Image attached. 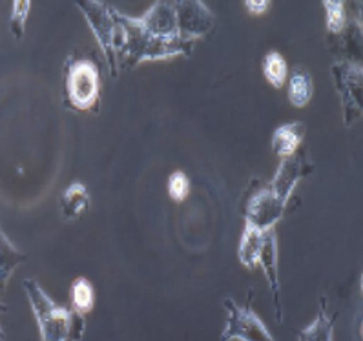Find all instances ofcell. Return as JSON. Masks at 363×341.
Masks as SVG:
<instances>
[{
  "mask_svg": "<svg viewBox=\"0 0 363 341\" xmlns=\"http://www.w3.org/2000/svg\"><path fill=\"white\" fill-rule=\"evenodd\" d=\"M307 167L305 150L299 154L296 152L292 157L281 159V164L270 184L248 199L245 208L247 226H252L259 232L272 230L274 225L283 218L298 181L308 172Z\"/></svg>",
  "mask_w": 363,
  "mask_h": 341,
  "instance_id": "6da1fadb",
  "label": "cell"
},
{
  "mask_svg": "<svg viewBox=\"0 0 363 341\" xmlns=\"http://www.w3.org/2000/svg\"><path fill=\"white\" fill-rule=\"evenodd\" d=\"M111 15L121 28L119 68H135L145 60H164L177 55H190L194 43L181 39H162L150 33L139 18H132L111 8Z\"/></svg>",
  "mask_w": 363,
  "mask_h": 341,
  "instance_id": "7a4b0ae2",
  "label": "cell"
},
{
  "mask_svg": "<svg viewBox=\"0 0 363 341\" xmlns=\"http://www.w3.org/2000/svg\"><path fill=\"white\" fill-rule=\"evenodd\" d=\"M35 320L39 323L43 341H81L86 330L84 314L60 307L35 279L22 283Z\"/></svg>",
  "mask_w": 363,
  "mask_h": 341,
  "instance_id": "3957f363",
  "label": "cell"
},
{
  "mask_svg": "<svg viewBox=\"0 0 363 341\" xmlns=\"http://www.w3.org/2000/svg\"><path fill=\"white\" fill-rule=\"evenodd\" d=\"M77 8L84 15L86 22L90 24L95 33L99 46L103 50L104 59L110 68V75L113 79L119 73V50H121V28L111 15V8L99 0H82L77 2Z\"/></svg>",
  "mask_w": 363,
  "mask_h": 341,
  "instance_id": "277c9868",
  "label": "cell"
},
{
  "mask_svg": "<svg viewBox=\"0 0 363 341\" xmlns=\"http://www.w3.org/2000/svg\"><path fill=\"white\" fill-rule=\"evenodd\" d=\"M66 99L79 111H97L101 106V77L95 62L73 60L66 66Z\"/></svg>",
  "mask_w": 363,
  "mask_h": 341,
  "instance_id": "5b68a950",
  "label": "cell"
},
{
  "mask_svg": "<svg viewBox=\"0 0 363 341\" xmlns=\"http://www.w3.org/2000/svg\"><path fill=\"white\" fill-rule=\"evenodd\" d=\"M227 323L221 332V341H276L265 323L252 311V303L240 307L234 299H225Z\"/></svg>",
  "mask_w": 363,
  "mask_h": 341,
  "instance_id": "8992f818",
  "label": "cell"
},
{
  "mask_svg": "<svg viewBox=\"0 0 363 341\" xmlns=\"http://www.w3.org/2000/svg\"><path fill=\"white\" fill-rule=\"evenodd\" d=\"M333 75L342 97L345 124L350 126L362 113V66L352 62H337L333 66Z\"/></svg>",
  "mask_w": 363,
  "mask_h": 341,
  "instance_id": "52a82bcc",
  "label": "cell"
},
{
  "mask_svg": "<svg viewBox=\"0 0 363 341\" xmlns=\"http://www.w3.org/2000/svg\"><path fill=\"white\" fill-rule=\"evenodd\" d=\"M175 13L181 39L186 43H196L214 26V15L210 13V9L203 2L197 0L175 2Z\"/></svg>",
  "mask_w": 363,
  "mask_h": 341,
  "instance_id": "ba28073f",
  "label": "cell"
},
{
  "mask_svg": "<svg viewBox=\"0 0 363 341\" xmlns=\"http://www.w3.org/2000/svg\"><path fill=\"white\" fill-rule=\"evenodd\" d=\"M263 274H265L267 281H269L270 296H272L274 311H276V320L281 323L283 321V299H281V285H279V274H278V235L276 232L267 230L263 234V247L259 252V261Z\"/></svg>",
  "mask_w": 363,
  "mask_h": 341,
  "instance_id": "9c48e42d",
  "label": "cell"
},
{
  "mask_svg": "<svg viewBox=\"0 0 363 341\" xmlns=\"http://www.w3.org/2000/svg\"><path fill=\"white\" fill-rule=\"evenodd\" d=\"M139 21H141V24L150 33L157 35V37H162V39H181L179 30H177L175 2H155L148 13L139 18Z\"/></svg>",
  "mask_w": 363,
  "mask_h": 341,
  "instance_id": "30bf717a",
  "label": "cell"
},
{
  "mask_svg": "<svg viewBox=\"0 0 363 341\" xmlns=\"http://www.w3.org/2000/svg\"><path fill=\"white\" fill-rule=\"evenodd\" d=\"M305 132H307V128H305L303 123H289L279 126L272 135L274 154L281 159L292 157L303 141Z\"/></svg>",
  "mask_w": 363,
  "mask_h": 341,
  "instance_id": "8fae6325",
  "label": "cell"
},
{
  "mask_svg": "<svg viewBox=\"0 0 363 341\" xmlns=\"http://www.w3.org/2000/svg\"><path fill=\"white\" fill-rule=\"evenodd\" d=\"M90 206V192L82 183L69 184L65 190V194L60 196L59 210L60 216L68 221L81 218L82 213Z\"/></svg>",
  "mask_w": 363,
  "mask_h": 341,
  "instance_id": "7c38bea8",
  "label": "cell"
},
{
  "mask_svg": "<svg viewBox=\"0 0 363 341\" xmlns=\"http://www.w3.org/2000/svg\"><path fill=\"white\" fill-rule=\"evenodd\" d=\"M26 259V254L18 250V248L6 237L4 230H2V226H0V294H2L6 290V286H8L9 277L13 274V270Z\"/></svg>",
  "mask_w": 363,
  "mask_h": 341,
  "instance_id": "4fadbf2b",
  "label": "cell"
},
{
  "mask_svg": "<svg viewBox=\"0 0 363 341\" xmlns=\"http://www.w3.org/2000/svg\"><path fill=\"white\" fill-rule=\"evenodd\" d=\"M333 323L334 320L327 311V299L321 298L316 318L308 327L299 330L296 341H333Z\"/></svg>",
  "mask_w": 363,
  "mask_h": 341,
  "instance_id": "5bb4252c",
  "label": "cell"
},
{
  "mask_svg": "<svg viewBox=\"0 0 363 341\" xmlns=\"http://www.w3.org/2000/svg\"><path fill=\"white\" fill-rule=\"evenodd\" d=\"M312 94H314V84H312L311 73L303 66H296L291 82H289V101L292 106L303 108L311 103Z\"/></svg>",
  "mask_w": 363,
  "mask_h": 341,
  "instance_id": "9a60e30c",
  "label": "cell"
},
{
  "mask_svg": "<svg viewBox=\"0 0 363 341\" xmlns=\"http://www.w3.org/2000/svg\"><path fill=\"white\" fill-rule=\"evenodd\" d=\"M263 234L252 226H247L241 237L240 248H238V256H240L241 264H245L248 270H252L259 261V252L263 247Z\"/></svg>",
  "mask_w": 363,
  "mask_h": 341,
  "instance_id": "2e32d148",
  "label": "cell"
},
{
  "mask_svg": "<svg viewBox=\"0 0 363 341\" xmlns=\"http://www.w3.org/2000/svg\"><path fill=\"white\" fill-rule=\"evenodd\" d=\"M95 303V292L91 283L86 277H79L72 285V305L73 311L81 312V314H88L91 312Z\"/></svg>",
  "mask_w": 363,
  "mask_h": 341,
  "instance_id": "e0dca14e",
  "label": "cell"
},
{
  "mask_svg": "<svg viewBox=\"0 0 363 341\" xmlns=\"http://www.w3.org/2000/svg\"><path fill=\"white\" fill-rule=\"evenodd\" d=\"M263 73H265L267 81L274 86V88H283L286 81V75H289V68H286V62L278 52H270L265 55L263 60Z\"/></svg>",
  "mask_w": 363,
  "mask_h": 341,
  "instance_id": "ac0fdd59",
  "label": "cell"
},
{
  "mask_svg": "<svg viewBox=\"0 0 363 341\" xmlns=\"http://www.w3.org/2000/svg\"><path fill=\"white\" fill-rule=\"evenodd\" d=\"M325 11H327V30L330 33H342L347 24L345 8L342 0H325Z\"/></svg>",
  "mask_w": 363,
  "mask_h": 341,
  "instance_id": "d6986e66",
  "label": "cell"
},
{
  "mask_svg": "<svg viewBox=\"0 0 363 341\" xmlns=\"http://www.w3.org/2000/svg\"><path fill=\"white\" fill-rule=\"evenodd\" d=\"M31 2L28 0H17L13 2V11H11V22H9V30L13 33L17 40L22 39L24 30H26V18L30 15Z\"/></svg>",
  "mask_w": 363,
  "mask_h": 341,
  "instance_id": "ffe728a7",
  "label": "cell"
},
{
  "mask_svg": "<svg viewBox=\"0 0 363 341\" xmlns=\"http://www.w3.org/2000/svg\"><path fill=\"white\" fill-rule=\"evenodd\" d=\"M168 194H170V199L175 201V203H181V201L186 199V196L190 194V181L183 172H174L170 175V179H168Z\"/></svg>",
  "mask_w": 363,
  "mask_h": 341,
  "instance_id": "44dd1931",
  "label": "cell"
},
{
  "mask_svg": "<svg viewBox=\"0 0 363 341\" xmlns=\"http://www.w3.org/2000/svg\"><path fill=\"white\" fill-rule=\"evenodd\" d=\"M269 0H248V2H245V6H247L248 13L252 15H261L265 13L267 8H269Z\"/></svg>",
  "mask_w": 363,
  "mask_h": 341,
  "instance_id": "7402d4cb",
  "label": "cell"
},
{
  "mask_svg": "<svg viewBox=\"0 0 363 341\" xmlns=\"http://www.w3.org/2000/svg\"><path fill=\"white\" fill-rule=\"evenodd\" d=\"M0 308H4V305H2V303H0ZM0 341H6L4 340V332H2V328H0Z\"/></svg>",
  "mask_w": 363,
  "mask_h": 341,
  "instance_id": "603a6c76",
  "label": "cell"
}]
</instances>
